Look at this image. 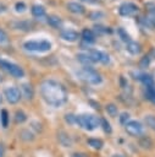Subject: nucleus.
Returning a JSON list of instances; mask_svg holds the SVG:
<instances>
[{
    "instance_id": "f257e3e1",
    "label": "nucleus",
    "mask_w": 155,
    "mask_h": 157,
    "mask_svg": "<svg viewBox=\"0 0 155 157\" xmlns=\"http://www.w3.org/2000/svg\"><path fill=\"white\" fill-rule=\"evenodd\" d=\"M40 93L43 99L52 105V107H61L67 101V92L65 87L54 80H45L40 85Z\"/></svg>"
},
{
    "instance_id": "f03ea898",
    "label": "nucleus",
    "mask_w": 155,
    "mask_h": 157,
    "mask_svg": "<svg viewBox=\"0 0 155 157\" xmlns=\"http://www.w3.org/2000/svg\"><path fill=\"white\" fill-rule=\"evenodd\" d=\"M23 48L33 53H46L51 49V43L46 39L41 40H27L23 43Z\"/></svg>"
},
{
    "instance_id": "7ed1b4c3",
    "label": "nucleus",
    "mask_w": 155,
    "mask_h": 157,
    "mask_svg": "<svg viewBox=\"0 0 155 157\" xmlns=\"http://www.w3.org/2000/svg\"><path fill=\"white\" fill-rule=\"evenodd\" d=\"M77 74L82 80H84V81H87V82H89L92 85H98V83H100L103 81L101 75L98 71H95L94 69L88 67V66L82 67Z\"/></svg>"
},
{
    "instance_id": "20e7f679",
    "label": "nucleus",
    "mask_w": 155,
    "mask_h": 157,
    "mask_svg": "<svg viewBox=\"0 0 155 157\" xmlns=\"http://www.w3.org/2000/svg\"><path fill=\"white\" fill-rule=\"evenodd\" d=\"M98 118L92 115V114H82V115H77L76 117V124H78L82 129L92 131L98 126Z\"/></svg>"
},
{
    "instance_id": "39448f33",
    "label": "nucleus",
    "mask_w": 155,
    "mask_h": 157,
    "mask_svg": "<svg viewBox=\"0 0 155 157\" xmlns=\"http://www.w3.org/2000/svg\"><path fill=\"white\" fill-rule=\"evenodd\" d=\"M0 67H1L4 71H6L7 74H10L11 76L16 77V78H21V77L24 76L23 69H22L20 65H17V64H15V63H11V61H9V60L0 59Z\"/></svg>"
},
{
    "instance_id": "423d86ee",
    "label": "nucleus",
    "mask_w": 155,
    "mask_h": 157,
    "mask_svg": "<svg viewBox=\"0 0 155 157\" xmlns=\"http://www.w3.org/2000/svg\"><path fill=\"white\" fill-rule=\"evenodd\" d=\"M87 54L89 55V58L92 59L93 63H101V64H109L110 63V56L105 52L96 50V49H89L87 52Z\"/></svg>"
},
{
    "instance_id": "0eeeda50",
    "label": "nucleus",
    "mask_w": 155,
    "mask_h": 157,
    "mask_svg": "<svg viewBox=\"0 0 155 157\" xmlns=\"http://www.w3.org/2000/svg\"><path fill=\"white\" fill-rule=\"evenodd\" d=\"M138 11H139V7L134 2H122L118 7V13L123 17L134 16Z\"/></svg>"
},
{
    "instance_id": "6e6552de",
    "label": "nucleus",
    "mask_w": 155,
    "mask_h": 157,
    "mask_svg": "<svg viewBox=\"0 0 155 157\" xmlns=\"http://www.w3.org/2000/svg\"><path fill=\"white\" fill-rule=\"evenodd\" d=\"M4 94H5L6 99H7V102L11 103V104L18 103L20 99H21V96H22V94H21V91H20L17 87H15V86H11V87L5 88Z\"/></svg>"
},
{
    "instance_id": "1a4fd4ad",
    "label": "nucleus",
    "mask_w": 155,
    "mask_h": 157,
    "mask_svg": "<svg viewBox=\"0 0 155 157\" xmlns=\"http://www.w3.org/2000/svg\"><path fill=\"white\" fill-rule=\"evenodd\" d=\"M124 129L132 136H139V135L143 134V130H144L143 129V125L139 121H137V120H129V121H127L124 124Z\"/></svg>"
},
{
    "instance_id": "9d476101",
    "label": "nucleus",
    "mask_w": 155,
    "mask_h": 157,
    "mask_svg": "<svg viewBox=\"0 0 155 157\" xmlns=\"http://www.w3.org/2000/svg\"><path fill=\"white\" fill-rule=\"evenodd\" d=\"M61 38L66 42L72 43L78 39V33L73 29H63V31H61Z\"/></svg>"
},
{
    "instance_id": "9b49d317",
    "label": "nucleus",
    "mask_w": 155,
    "mask_h": 157,
    "mask_svg": "<svg viewBox=\"0 0 155 157\" xmlns=\"http://www.w3.org/2000/svg\"><path fill=\"white\" fill-rule=\"evenodd\" d=\"M67 10H68L70 12H72V13H76V15H82V13H84V11H85L84 6H83L82 4H79V2H76V1L68 2V4H67Z\"/></svg>"
},
{
    "instance_id": "f8f14e48",
    "label": "nucleus",
    "mask_w": 155,
    "mask_h": 157,
    "mask_svg": "<svg viewBox=\"0 0 155 157\" xmlns=\"http://www.w3.org/2000/svg\"><path fill=\"white\" fill-rule=\"evenodd\" d=\"M126 49H127V52L128 53H131L132 55H137V54H139L140 53V44L138 43V42H134V40H129L128 43H127V45H126Z\"/></svg>"
},
{
    "instance_id": "ddd939ff",
    "label": "nucleus",
    "mask_w": 155,
    "mask_h": 157,
    "mask_svg": "<svg viewBox=\"0 0 155 157\" xmlns=\"http://www.w3.org/2000/svg\"><path fill=\"white\" fill-rule=\"evenodd\" d=\"M21 94H23L27 99H32L33 98V87L29 83H22L21 85Z\"/></svg>"
},
{
    "instance_id": "4468645a",
    "label": "nucleus",
    "mask_w": 155,
    "mask_h": 157,
    "mask_svg": "<svg viewBox=\"0 0 155 157\" xmlns=\"http://www.w3.org/2000/svg\"><path fill=\"white\" fill-rule=\"evenodd\" d=\"M82 39L85 42V43H94L95 42V34L92 29H83L82 31Z\"/></svg>"
},
{
    "instance_id": "2eb2a0df",
    "label": "nucleus",
    "mask_w": 155,
    "mask_h": 157,
    "mask_svg": "<svg viewBox=\"0 0 155 157\" xmlns=\"http://www.w3.org/2000/svg\"><path fill=\"white\" fill-rule=\"evenodd\" d=\"M57 135H59V141H60V144H61L62 146L70 147V146L72 145V141H71V137H70L68 134H66L65 131H59Z\"/></svg>"
},
{
    "instance_id": "dca6fc26",
    "label": "nucleus",
    "mask_w": 155,
    "mask_h": 157,
    "mask_svg": "<svg viewBox=\"0 0 155 157\" xmlns=\"http://www.w3.org/2000/svg\"><path fill=\"white\" fill-rule=\"evenodd\" d=\"M31 12L34 17H43L45 15V7L43 5H39V4H35L31 7Z\"/></svg>"
},
{
    "instance_id": "f3484780",
    "label": "nucleus",
    "mask_w": 155,
    "mask_h": 157,
    "mask_svg": "<svg viewBox=\"0 0 155 157\" xmlns=\"http://www.w3.org/2000/svg\"><path fill=\"white\" fill-rule=\"evenodd\" d=\"M12 27L15 29H21V31H28L32 28V23L28 21H17L12 23Z\"/></svg>"
},
{
    "instance_id": "a211bd4d",
    "label": "nucleus",
    "mask_w": 155,
    "mask_h": 157,
    "mask_svg": "<svg viewBox=\"0 0 155 157\" xmlns=\"http://www.w3.org/2000/svg\"><path fill=\"white\" fill-rule=\"evenodd\" d=\"M139 146L144 150H151L153 148V141L148 136H143L139 139Z\"/></svg>"
},
{
    "instance_id": "6ab92c4d",
    "label": "nucleus",
    "mask_w": 155,
    "mask_h": 157,
    "mask_svg": "<svg viewBox=\"0 0 155 157\" xmlns=\"http://www.w3.org/2000/svg\"><path fill=\"white\" fill-rule=\"evenodd\" d=\"M48 23L50 25V26H52V27H55V28H59V27H61V25H62V21H61V18L59 17V16H55V15H50V16H48Z\"/></svg>"
},
{
    "instance_id": "aec40b11",
    "label": "nucleus",
    "mask_w": 155,
    "mask_h": 157,
    "mask_svg": "<svg viewBox=\"0 0 155 157\" xmlns=\"http://www.w3.org/2000/svg\"><path fill=\"white\" fill-rule=\"evenodd\" d=\"M148 88H153L154 87V80H153V77H150L149 75H146V74H143V75H140V77H138Z\"/></svg>"
},
{
    "instance_id": "412c9836",
    "label": "nucleus",
    "mask_w": 155,
    "mask_h": 157,
    "mask_svg": "<svg viewBox=\"0 0 155 157\" xmlns=\"http://www.w3.org/2000/svg\"><path fill=\"white\" fill-rule=\"evenodd\" d=\"M77 58H78V60H79L82 64H84V65L93 64V61H92V59L89 58V55L87 54V52H85V53H78V54H77Z\"/></svg>"
},
{
    "instance_id": "4be33fe9",
    "label": "nucleus",
    "mask_w": 155,
    "mask_h": 157,
    "mask_svg": "<svg viewBox=\"0 0 155 157\" xmlns=\"http://www.w3.org/2000/svg\"><path fill=\"white\" fill-rule=\"evenodd\" d=\"M27 120V114L23 112V110H16V113H15V121L18 124H21V123H23V121H26Z\"/></svg>"
},
{
    "instance_id": "5701e85b",
    "label": "nucleus",
    "mask_w": 155,
    "mask_h": 157,
    "mask_svg": "<svg viewBox=\"0 0 155 157\" xmlns=\"http://www.w3.org/2000/svg\"><path fill=\"white\" fill-rule=\"evenodd\" d=\"M144 123L146 124V126H149L150 129L155 130V115L153 114H148L144 117Z\"/></svg>"
},
{
    "instance_id": "b1692460",
    "label": "nucleus",
    "mask_w": 155,
    "mask_h": 157,
    "mask_svg": "<svg viewBox=\"0 0 155 157\" xmlns=\"http://www.w3.org/2000/svg\"><path fill=\"white\" fill-rule=\"evenodd\" d=\"M87 142H88L89 146H92L95 150H100L103 147V141L100 139H88Z\"/></svg>"
},
{
    "instance_id": "393cba45",
    "label": "nucleus",
    "mask_w": 155,
    "mask_h": 157,
    "mask_svg": "<svg viewBox=\"0 0 155 157\" xmlns=\"http://www.w3.org/2000/svg\"><path fill=\"white\" fill-rule=\"evenodd\" d=\"M106 112L110 117H116L117 113H118V109H117V105L114 104V103H109L106 104Z\"/></svg>"
},
{
    "instance_id": "a878e982",
    "label": "nucleus",
    "mask_w": 155,
    "mask_h": 157,
    "mask_svg": "<svg viewBox=\"0 0 155 157\" xmlns=\"http://www.w3.org/2000/svg\"><path fill=\"white\" fill-rule=\"evenodd\" d=\"M117 34L120 36V38L123 40V42H126V43H128L129 40H132L131 39V37H129V34L122 28V27H120V28H117Z\"/></svg>"
},
{
    "instance_id": "bb28decb",
    "label": "nucleus",
    "mask_w": 155,
    "mask_h": 157,
    "mask_svg": "<svg viewBox=\"0 0 155 157\" xmlns=\"http://www.w3.org/2000/svg\"><path fill=\"white\" fill-rule=\"evenodd\" d=\"M0 117H1V125H2V128H7V125H9V113H7V110L2 109Z\"/></svg>"
},
{
    "instance_id": "cd10ccee",
    "label": "nucleus",
    "mask_w": 155,
    "mask_h": 157,
    "mask_svg": "<svg viewBox=\"0 0 155 157\" xmlns=\"http://www.w3.org/2000/svg\"><path fill=\"white\" fill-rule=\"evenodd\" d=\"M20 136H21V139L24 140V141H32V140L34 139L33 134H32L29 130H22L21 134H20Z\"/></svg>"
},
{
    "instance_id": "c85d7f7f",
    "label": "nucleus",
    "mask_w": 155,
    "mask_h": 157,
    "mask_svg": "<svg viewBox=\"0 0 155 157\" xmlns=\"http://www.w3.org/2000/svg\"><path fill=\"white\" fill-rule=\"evenodd\" d=\"M26 9H27V6H26V4H24V2H22V1H18V2H16V4H15V11H16V12H18V13L24 12V11H26Z\"/></svg>"
},
{
    "instance_id": "c756f323",
    "label": "nucleus",
    "mask_w": 155,
    "mask_h": 157,
    "mask_svg": "<svg viewBox=\"0 0 155 157\" xmlns=\"http://www.w3.org/2000/svg\"><path fill=\"white\" fill-rule=\"evenodd\" d=\"M100 123H101V125H103L104 131L110 134V132H111V126H110V123H109L106 119H104V118H101V119H100Z\"/></svg>"
},
{
    "instance_id": "7c9ffc66",
    "label": "nucleus",
    "mask_w": 155,
    "mask_h": 157,
    "mask_svg": "<svg viewBox=\"0 0 155 157\" xmlns=\"http://www.w3.org/2000/svg\"><path fill=\"white\" fill-rule=\"evenodd\" d=\"M146 98L150 99L151 102L155 103V90L153 88H148V92H146Z\"/></svg>"
},
{
    "instance_id": "2f4dec72",
    "label": "nucleus",
    "mask_w": 155,
    "mask_h": 157,
    "mask_svg": "<svg viewBox=\"0 0 155 157\" xmlns=\"http://www.w3.org/2000/svg\"><path fill=\"white\" fill-rule=\"evenodd\" d=\"M7 34H6V32L4 31V29H1L0 28V44H4V43H6L7 42Z\"/></svg>"
},
{
    "instance_id": "473e14b6",
    "label": "nucleus",
    "mask_w": 155,
    "mask_h": 157,
    "mask_svg": "<svg viewBox=\"0 0 155 157\" xmlns=\"http://www.w3.org/2000/svg\"><path fill=\"white\" fill-rule=\"evenodd\" d=\"M128 117H129V114H128V113H126V112H124V113H122V114H121V117H120V121H121V124H123V125H124V124L127 123V120H128Z\"/></svg>"
},
{
    "instance_id": "72a5a7b5",
    "label": "nucleus",
    "mask_w": 155,
    "mask_h": 157,
    "mask_svg": "<svg viewBox=\"0 0 155 157\" xmlns=\"http://www.w3.org/2000/svg\"><path fill=\"white\" fill-rule=\"evenodd\" d=\"M66 121L70 123V124H73V123H76V117L72 115V114H67L66 115Z\"/></svg>"
},
{
    "instance_id": "f704fd0d",
    "label": "nucleus",
    "mask_w": 155,
    "mask_h": 157,
    "mask_svg": "<svg viewBox=\"0 0 155 157\" xmlns=\"http://www.w3.org/2000/svg\"><path fill=\"white\" fill-rule=\"evenodd\" d=\"M148 64H149V56H144V58L142 59V61H140V66H142V67H146Z\"/></svg>"
},
{
    "instance_id": "c9c22d12",
    "label": "nucleus",
    "mask_w": 155,
    "mask_h": 157,
    "mask_svg": "<svg viewBox=\"0 0 155 157\" xmlns=\"http://www.w3.org/2000/svg\"><path fill=\"white\" fill-rule=\"evenodd\" d=\"M71 157H87V156L84 153H81V152H74V153H72Z\"/></svg>"
},
{
    "instance_id": "e433bc0d",
    "label": "nucleus",
    "mask_w": 155,
    "mask_h": 157,
    "mask_svg": "<svg viewBox=\"0 0 155 157\" xmlns=\"http://www.w3.org/2000/svg\"><path fill=\"white\" fill-rule=\"evenodd\" d=\"M6 10H7V7L4 4H0V15L4 13V12H6Z\"/></svg>"
},
{
    "instance_id": "4c0bfd02",
    "label": "nucleus",
    "mask_w": 155,
    "mask_h": 157,
    "mask_svg": "<svg viewBox=\"0 0 155 157\" xmlns=\"http://www.w3.org/2000/svg\"><path fill=\"white\" fill-rule=\"evenodd\" d=\"M99 16H103V13H100V12H94V13L90 15L92 20H94V17H99Z\"/></svg>"
},
{
    "instance_id": "58836bf2",
    "label": "nucleus",
    "mask_w": 155,
    "mask_h": 157,
    "mask_svg": "<svg viewBox=\"0 0 155 157\" xmlns=\"http://www.w3.org/2000/svg\"><path fill=\"white\" fill-rule=\"evenodd\" d=\"M82 1H84V2H88V4H96L99 0H82Z\"/></svg>"
},
{
    "instance_id": "ea45409f",
    "label": "nucleus",
    "mask_w": 155,
    "mask_h": 157,
    "mask_svg": "<svg viewBox=\"0 0 155 157\" xmlns=\"http://www.w3.org/2000/svg\"><path fill=\"white\" fill-rule=\"evenodd\" d=\"M0 157H4V146L0 145Z\"/></svg>"
},
{
    "instance_id": "a19ab883",
    "label": "nucleus",
    "mask_w": 155,
    "mask_h": 157,
    "mask_svg": "<svg viewBox=\"0 0 155 157\" xmlns=\"http://www.w3.org/2000/svg\"><path fill=\"white\" fill-rule=\"evenodd\" d=\"M150 56L155 59V48H153V49H151V52H150Z\"/></svg>"
},
{
    "instance_id": "79ce46f5",
    "label": "nucleus",
    "mask_w": 155,
    "mask_h": 157,
    "mask_svg": "<svg viewBox=\"0 0 155 157\" xmlns=\"http://www.w3.org/2000/svg\"><path fill=\"white\" fill-rule=\"evenodd\" d=\"M150 21H151V23H153V26L155 27V16H154L153 18H150Z\"/></svg>"
},
{
    "instance_id": "37998d69",
    "label": "nucleus",
    "mask_w": 155,
    "mask_h": 157,
    "mask_svg": "<svg viewBox=\"0 0 155 157\" xmlns=\"http://www.w3.org/2000/svg\"><path fill=\"white\" fill-rule=\"evenodd\" d=\"M112 157H126V156H123V155H117V153H116V155H114Z\"/></svg>"
},
{
    "instance_id": "c03bdc74",
    "label": "nucleus",
    "mask_w": 155,
    "mask_h": 157,
    "mask_svg": "<svg viewBox=\"0 0 155 157\" xmlns=\"http://www.w3.org/2000/svg\"><path fill=\"white\" fill-rule=\"evenodd\" d=\"M0 102H1V96H0Z\"/></svg>"
}]
</instances>
